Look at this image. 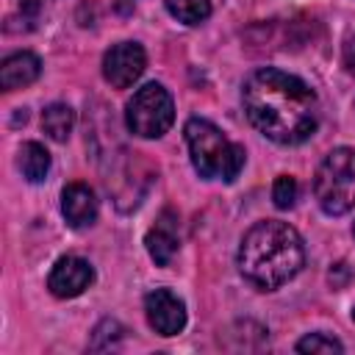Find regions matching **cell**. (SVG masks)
Wrapping results in <instances>:
<instances>
[{"instance_id": "obj_1", "label": "cell", "mask_w": 355, "mask_h": 355, "mask_svg": "<svg viewBox=\"0 0 355 355\" xmlns=\"http://www.w3.org/2000/svg\"><path fill=\"white\" fill-rule=\"evenodd\" d=\"M241 105L258 133L275 144H302L319 128V97L297 75L261 67L241 83Z\"/></svg>"}, {"instance_id": "obj_2", "label": "cell", "mask_w": 355, "mask_h": 355, "mask_svg": "<svg viewBox=\"0 0 355 355\" xmlns=\"http://www.w3.org/2000/svg\"><path fill=\"white\" fill-rule=\"evenodd\" d=\"M239 272L241 277L261 288L275 291L294 280L305 266V244L302 236L280 219L255 222L239 244Z\"/></svg>"}, {"instance_id": "obj_3", "label": "cell", "mask_w": 355, "mask_h": 355, "mask_svg": "<svg viewBox=\"0 0 355 355\" xmlns=\"http://www.w3.org/2000/svg\"><path fill=\"white\" fill-rule=\"evenodd\" d=\"M183 136L189 144V155H191V166L197 169L200 178L205 180H236L241 166H244V147L230 141L214 122L191 116L183 125Z\"/></svg>"}, {"instance_id": "obj_4", "label": "cell", "mask_w": 355, "mask_h": 355, "mask_svg": "<svg viewBox=\"0 0 355 355\" xmlns=\"http://www.w3.org/2000/svg\"><path fill=\"white\" fill-rule=\"evenodd\" d=\"M313 197L327 216H344L355 208V150H330L313 175Z\"/></svg>"}, {"instance_id": "obj_5", "label": "cell", "mask_w": 355, "mask_h": 355, "mask_svg": "<svg viewBox=\"0 0 355 355\" xmlns=\"http://www.w3.org/2000/svg\"><path fill=\"white\" fill-rule=\"evenodd\" d=\"M175 122V100L161 83H144L125 105V125L139 139H161Z\"/></svg>"}, {"instance_id": "obj_6", "label": "cell", "mask_w": 355, "mask_h": 355, "mask_svg": "<svg viewBox=\"0 0 355 355\" xmlns=\"http://www.w3.org/2000/svg\"><path fill=\"white\" fill-rule=\"evenodd\" d=\"M147 67V53L139 42H119L111 44L103 55V78L114 89H128L133 86Z\"/></svg>"}, {"instance_id": "obj_7", "label": "cell", "mask_w": 355, "mask_h": 355, "mask_svg": "<svg viewBox=\"0 0 355 355\" xmlns=\"http://www.w3.org/2000/svg\"><path fill=\"white\" fill-rule=\"evenodd\" d=\"M144 316L158 336H178L186 327V305L169 288H153L144 297Z\"/></svg>"}, {"instance_id": "obj_8", "label": "cell", "mask_w": 355, "mask_h": 355, "mask_svg": "<svg viewBox=\"0 0 355 355\" xmlns=\"http://www.w3.org/2000/svg\"><path fill=\"white\" fill-rule=\"evenodd\" d=\"M94 283V266L86 258L78 255H64L53 263L50 275H47V288L58 297V300H72L80 297L89 286Z\"/></svg>"}, {"instance_id": "obj_9", "label": "cell", "mask_w": 355, "mask_h": 355, "mask_svg": "<svg viewBox=\"0 0 355 355\" xmlns=\"http://www.w3.org/2000/svg\"><path fill=\"white\" fill-rule=\"evenodd\" d=\"M178 214L172 208H164L155 219V225L147 230L144 236V244H147V252L150 258L158 263V266H169V261L175 258L178 247H180V225H178Z\"/></svg>"}, {"instance_id": "obj_10", "label": "cell", "mask_w": 355, "mask_h": 355, "mask_svg": "<svg viewBox=\"0 0 355 355\" xmlns=\"http://www.w3.org/2000/svg\"><path fill=\"white\" fill-rule=\"evenodd\" d=\"M61 214L69 227L83 230L97 222V197L86 183H69L61 191Z\"/></svg>"}, {"instance_id": "obj_11", "label": "cell", "mask_w": 355, "mask_h": 355, "mask_svg": "<svg viewBox=\"0 0 355 355\" xmlns=\"http://www.w3.org/2000/svg\"><path fill=\"white\" fill-rule=\"evenodd\" d=\"M39 75H42V61H39L36 53H31V50L11 53V55L3 58V64H0V89H3V92L25 89V86H31Z\"/></svg>"}, {"instance_id": "obj_12", "label": "cell", "mask_w": 355, "mask_h": 355, "mask_svg": "<svg viewBox=\"0 0 355 355\" xmlns=\"http://www.w3.org/2000/svg\"><path fill=\"white\" fill-rule=\"evenodd\" d=\"M19 169L28 183H44L50 175V153L39 141H25L19 147Z\"/></svg>"}, {"instance_id": "obj_13", "label": "cell", "mask_w": 355, "mask_h": 355, "mask_svg": "<svg viewBox=\"0 0 355 355\" xmlns=\"http://www.w3.org/2000/svg\"><path fill=\"white\" fill-rule=\"evenodd\" d=\"M72 128H75V111L67 103H50L42 111V130L53 141H67Z\"/></svg>"}, {"instance_id": "obj_14", "label": "cell", "mask_w": 355, "mask_h": 355, "mask_svg": "<svg viewBox=\"0 0 355 355\" xmlns=\"http://www.w3.org/2000/svg\"><path fill=\"white\" fill-rule=\"evenodd\" d=\"M166 11L183 25H200L211 17V0H164Z\"/></svg>"}, {"instance_id": "obj_15", "label": "cell", "mask_w": 355, "mask_h": 355, "mask_svg": "<svg viewBox=\"0 0 355 355\" xmlns=\"http://www.w3.org/2000/svg\"><path fill=\"white\" fill-rule=\"evenodd\" d=\"M297 352H344V344L327 333H308L297 341Z\"/></svg>"}, {"instance_id": "obj_16", "label": "cell", "mask_w": 355, "mask_h": 355, "mask_svg": "<svg viewBox=\"0 0 355 355\" xmlns=\"http://www.w3.org/2000/svg\"><path fill=\"white\" fill-rule=\"evenodd\" d=\"M297 194H300V186H297V180L291 178V175H280V178H275V186H272V200H275V205L277 208H291L294 202H297Z\"/></svg>"}, {"instance_id": "obj_17", "label": "cell", "mask_w": 355, "mask_h": 355, "mask_svg": "<svg viewBox=\"0 0 355 355\" xmlns=\"http://www.w3.org/2000/svg\"><path fill=\"white\" fill-rule=\"evenodd\" d=\"M344 67H347V72L355 75V36H349L344 44Z\"/></svg>"}, {"instance_id": "obj_18", "label": "cell", "mask_w": 355, "mask_h": 355, "mask_svg": "<svg viewBox=\"0 0 355 355\" xmlns=\"http://www.w3.org/2000/svg\"><path fill=\"white\" fill-rule=\"evenodd\" d=\"M352 236H355V225H352Z\"/></svg>"}, {"instance_id": "obj_19", "label": "cell", "mask_w": 355, "mask_h": 355, "mask_svg": "<svg viewBox=\"0 0 355 355\" xmlns=\"http://www.w3.org/2000/svg\"><path fill=\"white\" fill-rule=\"evenodd\" d=\"M352 319H355V308H352Z\"/></svg>"}]
</instances>
